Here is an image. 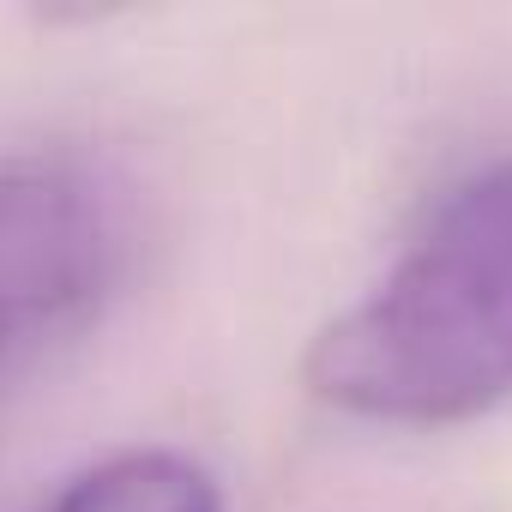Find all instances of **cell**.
I'll use <instances>...</instances> for the list:
<instances>
[{
	"label": "cell",
	"instance_id": "1",
	"mask_svg": "<svg viewBox=\"0 0 512 512\" xmlns=\"http://www.w3.org/2000/svg\"><path fill=\"white\" fill-rule=\"evenodd\" d=\"M344 416L446 428L512 398V157L458 181L398 266L308 344Z\"/></svg>",
	"mask_w": 512,
	"mask_h": 512
},
{
	"label": "cell",
	"instance_id": "2",
	"mask_svg": "<svg viewBox=\"0 0 512 512\" xmlns=\"http://www.w3.org/2000/svg\"><path fill=\"white\" fill-rule=\"evenodd\" d=\"M127 211L73 163L0 169V386L73 338L121 284Z\"/></svg>",
	"mask_w": 512,
	"mask_h": 512
},
{
	"label": "cell",
	"instance_id": "3",
	"mask_svg": "<svg viewBox=\"0 0 512 512\" xmlns=\"http://www.w3.org/2000/svg\"><path fill=\"white\" fill-rule=\"evenodd\" d=\"M43 512H223V488L187 452L139 446L79 470Z\"/></svg>",
	"mask_w": 512,
	"mask_h": 512
}]
</instances>
